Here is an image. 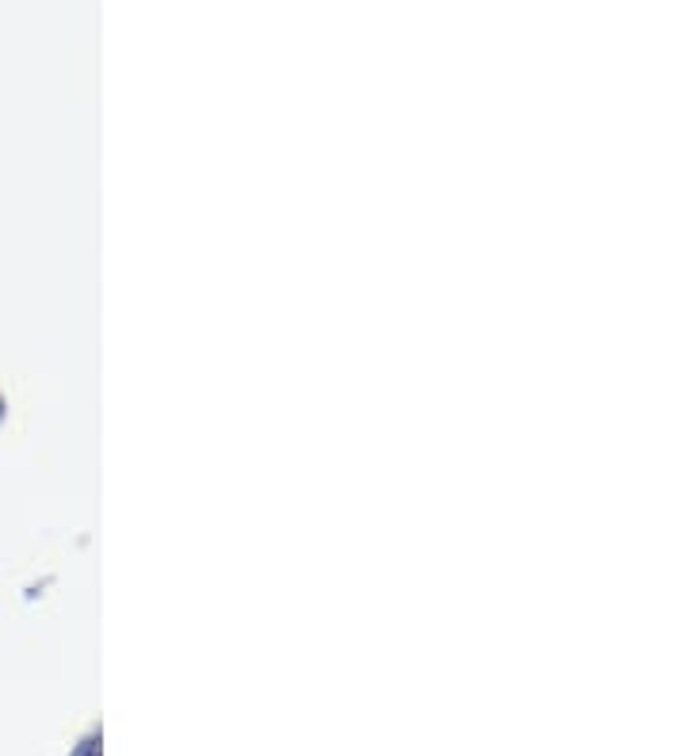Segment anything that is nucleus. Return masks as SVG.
<instances>
[]
</instances>
